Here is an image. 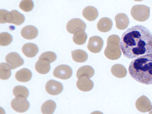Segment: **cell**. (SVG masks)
<instances>
[{"label": "cell", "instance_id": "603a6c76", "mask_svg": "<svg viewBox=\"0 0 152 114\" xmlns=\"http://www.w3.org/2000/svg\"><path fill=\"white\" fill-rule=\"evenodd\" d=\"M71 54L72 59L75 62L82 63L85 62L88 60V54L85 51L81 49H76L72 51Z\"/></svg>", "mask_w": 152, "mask_h": 114}, {"label": "cell", "instance_id": "7a4b0ae2", "mask_svg": "<svg viewBox=\"0 0 152 114\" xmlns=\"http://www.w3.org/2000/svg\"><path fill=\"white\" fill-rule=\"evenodd\" d=\"M130 76L144 85H152V54L140 56L133 60L129 66Z\"/></svg>", "mask_w": 152, "mask_h": 114}, {"label": "cell", "instance_id": "d6986e66", "mask_svg": "<svg viewBox=\"0 0 152 114\" xmlns=\"http://www.w3.org/2000/svg\"><path fill=\"white\" fill-rule=\"evenodd\" d=\"M32 75V73L30 70L23 68L17 72L15 74V78L18 81L27 82L31 79Z\"/></svg>", "mask_w": 152, "mask_h": 114}, {"label": "cell", "instance_id": "9c48e42d", "mask_svg": "<svg viewBox=\"0 0 152 114\" xmlns=\"http://www.w3.org/2000/svg\"><path fill=\"white\" fill-rule=\"evenodd\" d=\"M103 45V41L98 36H93L89 38L88 48L92 53H99Z\"/></svg>", "mask_w": 152, "mask_h": 114}, {"label": "cell", "instance_id": "3957f363", "mask_svg": "<svg viewBox=\"0 0 152 114\" xmlns=\"http://www.w3.org/2000/svg\"><path fill=\"white\" fill-rule=\"evenodd\" d=\"M120 42V38L118 35L113 34L109 37L107 39V47L104 52L107 58L111 60L120 58L121 56Z\"/></svg>", "mask_w": 152, "mask_h": 114}, {"label": "cell", "instance_id": "8fae6325", "mask_svg": "<svg viewBox=\"0 0 152 114\" xmlns=\"http://www.w3.org/2000/svg\"><path fill=\"white\" fill-rule=\"evenodd\" d=\"M137 109L142 113H145L151 111L152 104L149 99L146 96H142L137 100L135 103Z\"/></svg>", "mask_w": 152, "mask_h": 114}, {"label": "cell", "instance_id": "44dd1931", "mask_svg": "<svg viewBox=\"0 0 152 114\" xmlns=\"http://www.w3.org/2000/svg\"><path fill=\"white\" fill-rule=\"evenodd\" d=\"M111 73L115 77L119 78H122L126 77L127 71L123 65L120 64H116L111 68Z\"/></svg>", "mask_w": 152, "mask_h": 114}, {"label": "cell", "instance_id": "ac0fdd59", "mask_svg": "<svg viewBox=\"0 0 152 114\" xmlns=\"http://www.w3.org/2000/svg\"><path fill=\"white\" fill-rule=\"evenodd\" d=\"M83 16L86 20L92 21L97 18L99 12L97 8L91 6H88L84 8L82 12Z\"/></svg>", "mask_w": 152, "mask_h": 114}, {"label": "cell", "instance_id": "7c38bea8", "mask_svg": "<svg viewBox=\"0 0 152 114\" xmlns=\"http://www.w3.org/2000/svg\"><path fill=\"white\" fill-rule=\"evenodd\" d=\"M76 86L80 91L87 92L93 88L94 83L89 78L86 76H83L79 78L78 80L76 82Z\"/></svg>", "mask_w": 152, "mask_h": 114}, {"label": "cell", "instance_id": "d4e9b609", "mask_svg": "<svg viewBox=\"0 0 152 114\" xmlns=\"http://www.w3.org/2000/svg\"><path fill=\"white\" fill-rule=\"evenodd\" d=\"M56 108V102L52 100H49L43 103L41 110L43 114H53Z\"/></svg>", "mask_w": 152, "mask_h": 114}, {"label": "cell", "instance_id": "484cf974", "mask_svg": "<svg viewBox=\"0 0 152 114\" xmlns=\"http://www.w3.org/2000/svg\"><path fill=\"white\" fill-rule=\"evenodd\" d=\"M13 94L15 97H23L27 99L29 95V91L26 87L22 86H17L13 88Z\"/></svg>", "mask_w": 152, "mask_h": 114}, {"label": "cell", "instance_id": "2e32d148", "mask_svg": "<svg viewBox=\"0 0 152 114\" xmlns=\"http://www.w3.org/2000/svg\"><path fill=\"white\" fill-rule=\"evenodd\" d=\"M35 69L38 73L42 75L48 74L50 70V65L47 60L39 58L36 62Z\"/></svg>", "mask_w": 152, "mask_h": 114}, {"label": "cell", "instance_id": "6da1fadb", "mask_svg": "<svg viewBox=\"0 0 152 114\" xmlns=\"http://www.w3.org/2000/svg\"><path fill=\"white\" fill-rule=\"evenodd\" d=\"M120 45L124 56L129 59L152 54V33L142 25L132 26L123 34Z\"/></svg>", "mask_w": 152, "mask_h": 114}, {"label": "cell", "instance_id": "83f0119b", "mask_svg": "<svg viewBox=\"0 0 152 114\" xmlns=\"http://www.w3.org/2000/svg\"><path fill=\"white\" fill-rule=\"evenodd\" d=\"M12 36L9 33L4 32L0 34V45L1 46L9 45L12 42Z\"/></svg>", "mask_w": 152, "mask_h": 114}, {"label": "cell", "instance_id": "8992f818", "mask_svg": "<svg viewBox=\"0 0 152 114\" xmlns=\"http://www.w3.org/2000/svg\"><path fill=\"white\" fill-rule=\"evenodd\" d=\"M12 109L18 113H24L30 107V103L23 97H17L14 99L11 102Z\"/></svg>", "mask_w": 152, "mask_h": 114}, {"label": "cell", "instance_id": "cb8c5ba5", "mask_svg": "<svg viewBox=\"0 0 152 114\" xmlns=\"http://www.w3.org/2000/svg\"><path fill=\"white\" fill-rule=\"evenodd\" d=\"M88 37L87 34L83 30H78L74 34L72 40L75 44L82 45L86 42Z\"/></svg>", "mask_w": 152, "mask_h": 114}, {"label": "cell", "instance_id": "5bb4252c", "mask_svg": "<svg viewBox=\"0 0 152 114\" xmlns=\"http://www.w3.org/2000/svg\"><path fill=\"white\" fill-rule=\"evenodd\" d=\"M116 27L120 30H125L128 27L129 23V18L124 13H119L115 17Z\"/></svg>", "mask_w": 152, "mask_h": 114}, {"label": "cell", "instance_id": "5b68a950", "mask_svg": "<svg viewBox=\"0 0 152 114\" xmlns=\"http://www.w3.org/2000/svg\"><path fill=\"white\" fill-rule=\"evenodd\" d=\"M72 74V70L71 67L65 64L58 65L53 71V75L55 77L63 80L69 79Z\"/></svg>", "mask_w": 152, "mask_h": 114}, {"label": "cell", "instance_id": "7402d4cb", "mask_svg": "<svg viewBox=\"0 0 152 114\" xmlns=\"http://www.w3.org/2000/svg\"><path fill=\"white\" fill-rule=\"evenodd\" d=\"M94 73L95 71L94 69L91 66L85 65L79 68L76 73V77L78 79L83 76H86L90 78L93 77Z\"/></svg>", "mask_w": 152, "mask_h": 114}, {"label": "cell", "instance_id": "f1b7e54d", "mask_svg": "<svg viewBox=\"0 0 152 114\" xmlns=\"http://www.w3.org/2000/svg\"><path fill=\"white\" fill-rule=\"evenodd\" d=\"M19 7L25 12H30L34 8V3L31 0H23L20 1Z\"/></svg>", "mask_w": 152, "mask_h": 114}, {"label": "cell", "instance_id": "ba28073f", "mask_svg": "<svg viewBox=\"0 0 152 114\" xmlns=\"http://www.w3.org/2000/svg\"><path fill=\"white\" fill-rule=\"evenodd\" d=\"M45 91L51 95H57L63 91V86L59 82L54 80H50L45 86Z\"/></svg>", "mask_w": 152, "mask_h": 114}, {"label": "cell", "instance_id": "277c9868", "mask_svg": "<svg viewBox=\"0 0 152 114\" xmlns=\"http://www.w3.org/2000/svg\"><path fill=\"white\" fill-rule=\"evenodd\" d=\"M131 15L136 20L142 22L150 17V7L144 5H135L132 7Z\"/></svg>", "mask_w": 152, "mask_h": 114}, {"label": "cell", "instance_id": "1f68e13d", "mask_svg": "<svg viewBox=\"0 0 152 114\" xmlns=\"http://www.w3.org/2000/svg\"><path fill=\"white\" fill-rule=\"evenodd\" d=\"M90 114H103V113L99 111H95L92 112Z\"/></svg>", "mask_w": 152, "mask_h": 114}, {"label": "cell", "instance_id": "9a60e30c", "mask_svg": "<svg viewBox=\"0 0 152 114\" xmlns=\"http://www.w3.org/2000/svg\"><path fill=\"white\" fill-rule=\"evenodd\" d=\"M39 51L37 45L33 43H27L22 48V52L28 58H33L36 56Z\"/></svg>", "mask_w": 152, "mask_h": 114}, {"label": "cell", "instance_id": "ffe728a7", "mask_svg": "<svg viewBox=\"0 0 152 114\" xmlns=\"http://www.w3.org/2000/svg\"><path fill=\"white\" fill-rule=\"evenodd\" d=\"M11 18L9 23H12L20 26L25 21V16L18 11L14 10L10 12Z\"/></svg>", "mask_w": 152, "mask_h": 114}, {"label": "cell", "instance_id": "e0dca14e", "mask_svg": "<svg viewBox=\"0 0 152 114\" xmlns=\"http://www.w3.org/2000/svg\"><path fill=\"white\" fill-rule=\"evenodd\" d=\"M113 27L112 20L108 18H101L97 24V28L99 31L106 33L110 31Z\"/></svg>", "mask_w": 152, "mask_h": 114}, {"label": "cell", "instance_id": "f546056e", "mask_svg": "<svg viewBox=\"0 0 152 114\" xmlns=\"http://www.w3.org/2000/svg\"><path fill=\"white\" fill-rule=\"evenodd\" d=\"M39 58L47 60L50 64L55 61L57 58V55L54 52H52V51H47L42 53L40 55Z\"/></svg>", "mask_w": 152, "mask_h": 114}, {"label": "cell", "instance_id": "4fadbf2b", "mask_svg": "<svg viewBox=\"0 0 152 114\" xmlns=\"http://www.w3.org/2000/svg\"><path fill=\"white\" fill-rule=\"evenodd\" d=\"M21 35L22 37L27 40L35 39L38 34L37 28L32 25L25 26L21 30Z\"/></svg>", "mask_w": 152, "mask_h": 114}, {"label": "cell", "instance_id": "d6a6232c", "mask_svg": "<svg viewBox=\"0 0 152 114\" xmlns=\"http://www.w3.org/2000/svg\"><path fill=\"white\" fill-rule=\"evenodd\" d=\"M149 114H152V109L151 111L149 112Z\"/></svg>", "mask_w": 152, "mask_h": 114}, {"label": "cell", "instance_id": "52a82bcc", "mask_svg": "<svg viewBox=\"0 0 152 114\" xmlns=\"http://www.w3.org/2000/svg\"><path fill=\"white\" fill-rule=\"evenodd\" d=\"M86 27V24L82 20L75 18L69 21L66 25V29L68 33L74 34L78 30L85 31Z\"/></svg>", "mask_w": 152, "mask_h": 114}, {"label": "cell", "instance_id": "30bf717a", "mask_svg": "<svg viewBox=\"0 0 152 114\" xmlns=\"http://www.w3.org/2000/svg\"><path fill=\"white\" fill-rule=\"evenodd\" d=\"M5 60L10 65L11 69L13 70L22 66L24 64L23 59L16 52L9 53L5 57Z\"/></svg>", "mask_w": 152, "mask_h": 114}, {"label": "cell", "instance_id": "4dcf8cb0", "mask_svg": "<svg viewBox=\"0 0 152 114\" xmlns=\"http://www.w3.org/2000/svg\"><path fill=\"white\" fill-rule=\"evenodd\" d=\"M1 23L4 24L6 23H9L11 18L10 12L4 9H1Z\"/></svg>", "mask_w": 152, "mask_h": 114}, {"label": "cell", "instance_id": "4316f807", "mask_svg": "<svg viewBox=\"0 0 152 114\" xmlns=\"http://www.w3.org/2000/svg\"><path fill=\"white\" fill-rule=\"evenodd\" d=\"M1 74L0 78L1 80H7L9 78L11 75V68L8 64L2 62L0 64Z\"/></svg>", "mask_w": 152, "mask_h": 114}]
</instances>
